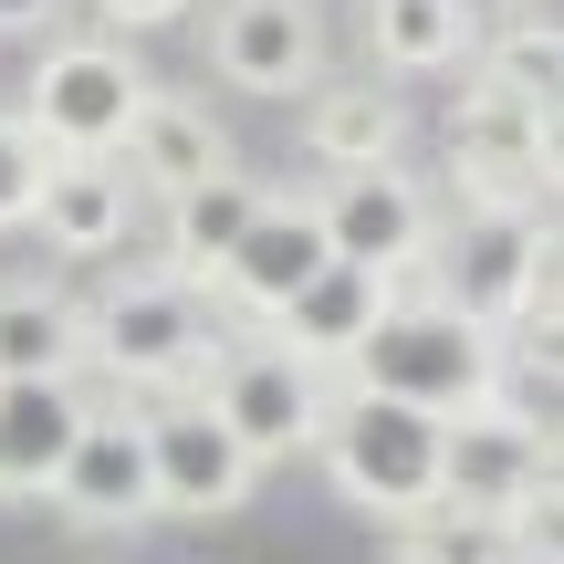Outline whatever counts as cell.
Here are the masks:
<instances>
[{"instance_id": "1", "label": "cell", "mask_w": 564, "mask_h": 564, "mask_svg": "<svg viewBox=\"0 0 564 564\" xmlns=\"http://www.w3.org/2000/svg\"><path fill=\"white\" fill-rule=\"evenodd\" d=\"M408 282L554 366V209H440Z\"/></svg>"}, {"instance_id": "2", "label": "cell", "mask_w": 564, "mask_h": 564, "mask_svg": "<svg viewBox=\"0 0 564 564\" xmlns=\"http://www.w3.org/2000/svg\"><path fill=\"white\" fill-rule=\"evenodd\" d=\"M335 377L366 387V398H398V408H429V419H460V408H481V398H502V387H512V345L491 335V324L449 314L440 293L398 282V303L356 335V356H345Z\"/></svg>"}, {"instance_id": "3", "label": "cell", "mask_w": 564, "mask_h": 564, "mask_svg": "<svg viewBox=\"0 0 564 564\" xmlns=\"http://www.w3.org/2000/svg\"><path fill=\"white\" fill-rule=\"evenodd\" d=\"M74 335H84V366H105L116 387L178 398V387H199L220 324H209V293H199L188 272H167V262H116L95 293L74 303Z\"/></svg>"}, {"instance_id": "4", "label": "cell", "mask_w": 564, "mask_h": 564, "mask_svg": "<svg viewBox=\"0 0 564 564\" xmlns=\"http://www.w3.org/2000/svg\"><path fill=\"white\" fill-rule=\"evenodd\" d=\"M188 398H199L209 419H220L230 440H241L251 460L272 470V460H293V449H314L324 408H335V366L293 356L282 335H220Z\"/></svg>"}, {"instance_id": "5", "label": "cell", "mask_w": 564, "mask_h": 564, "mask_svg": "<svg viewBox=\"0 0 564 564\" xmlns=\"http://www.w3.org/2000/svg\"><path fill=\"white\" fill-rule=\"evenodd\" d=\"M314 460H324V481L356 512H377V523L440 502V419H429V408L335 387V408H324V429H314Z\"/></svg>"}, {"instance_id": "6", "label": "cell", "mask_w": 564, "mask_h": 564, "mask_svg": "<svg viewBox=\"0 0 564 564\" xmlns=\"http://www.w3.org/2000/svg\"><path fill=\"white\" fill-rule=\"evenodd\" d=\"M147 84L158 74L116 32H53L32 84H21V126L42 137V158H116V137H126Z\"/></svg>"}, {"instance_id": "7", "label": "cell", "mask_w": 564, "mask_h": 564, "mask_svg": "<svg viewBox=\"0 0 564 564\" xmlns=\"http://www.w3.org/2000/svg\"><path fill=\"white\" fill-rule=\"evenodd\" d=\"M440 147H449V178H460L470 209H554V105L491 95L470 74V95L449 105Z\"/></svg>"}, {"instance_id": "8", "label": "cell", "mask_w": 564, "mask_h": 564, "mask_svg": "<svg viewBox=\"0 0 564 564\" xmlns=\"http://www.w3.org/2000/svg\"><path fill=\"white\" fill-rule=\"evenodd\" d=\"M314 199V230L335 262H377V272H419L429 230H440V199H429V178L408 158H377V167H335L324 188H303Z\"/></svg>"}, {"instance_id": "9", "label": "cell", "mask_w": 564, "mask_h": 564, "mask_svg": "<svg viewBox=\"0 0 564 564\" xmlns=\"http://www.w3.org/2000/svg\"><path fill=\"white\" fill-rule=\"evenodd\" d=\"M554 481V429L533 419L523 398H481V408H460V419H440V502H460V512H512L523 491H544Z\"/></svg>"}, {"instance_id": "10", "label": "cell", "mask_w": 564, "mask_h": 564, "mask_svg": "<svg viewBox=\"0 0 564 564\" xmlns=\"http://www.w3.org/2000/svg\"><path fill=\"white\" fill-rule=\"evenodd\" d=\"M137 419H147V470H158V523H220V512L251 502L262 460H251L188 387L158 398V408H137Z\"/></svg>"}, {"instance_id": "11", "label": "cell", "mask_w": 564, "mask_h": 564, "mask_svg": "<svg viewBox=\"0 0 564 564\" xmlns=\"http://www.w3.org/2000/svg\"><path fill=\"white\" fill-rule=\"evenodd\" d=\"M42 502L84 533H137L158 523V470H147V419L137 408H84L63 470L42 481Z\"/></svg>"}, {"instance_id": "12", "label": "cell", "mask_w": 564, "mask_h": 564, "mask_svg": "<svg viewBox=\"0 0 564 564\" xmlns=\"http://www.w3.org/2000/svg\"><path fill=\"white\" fill-rule=\"evenodd\" d=\"M209 74L293 105L324 74V0H209Z\"/></svg>"}, {"instance_id": "13", "label": "cell", "mask_w": 564, "mask_h": 564, "mask_svg": "<svg viewBox=\"0 0 564 564\" xmlns=\"http://www.w3.org/2000/svg\"><path fill=\"white\" fill-rule=\"evenodd\" d=\"M116 167L137 178V199H178V188L220 178V167H241V158H230V126L209 116L199 95H178V84H147L137 116H126V137H116Z\"/></svg>"}, {"instance_id": "14", "label": "cell", "mask_w": 564, "mask_h": 564, "mask_svg": "<svg viewBox=\"0 0 564 564\" xmlns=\"http://www.w3.org/2000/svg\"><path fill=\"white\" fill-rule=\"evenodd\" d=\"M324 262H335V251H324V230H314V199H303V188L282 199V188H272V199L251 209L241 251H230V262L209 272V293H220L230 314L272 324V314H282V303H293V293H303V282H314Z\"/></svg>"}, {"instance_id": "15", "label": "cell", "mask_w": 564, "mask_h": 564, "mask_svg": "<svg viewBox=\"0 0 564 564\" xmlns=\"http://www.w3.org/2000/svg\"><path fill=\"white\" fill-rule=\"evenodd\" d=\"M137 178H126L116 158H42V188H32V220L42 251H63V262H105V251L137 241Z\"/></svg>"}, {"instance_id": "16", "label": "cell", "mask_w": 564, "mask_h": 564, "mask_svg": "<svg viewBox=\"0 0 564 564\" xmlns=\"http://www.w3.org/2000/svg\"><path fill=\"white\" fill-rule=\"evenodd\" d=\"M293 147L335 178V167H377L408 147V105L387 74H314L303 84V116H293Z\"/></svg>"}, {"instance_id": "17", "label": "cell", "mask_w": 564, "mask_h": 564, "mask_svg": "<svg viewBox=\"0 0 564 564\" xmlns=\"http://www.w3.org/2000/svg\"><path fill=\"white\" fill-rule=\"evenodd\" d=\"M387 303H398V272H377V262H324V272L262 324V335H282L293 356H314V366H345V356H356V335L387 314Z\"/></svg>"}, {"instance_id": "18", "label": "cell", "mask_w": 564, "mask_h": 564, "mask_svg": "<svg viewBox=\"0 0 564 564\" xmlns=\"http://www.w3.org/2000/svg\"><path fill=\"white\" fill-rule=\"evenodd\" d=\"M470 42H481L470 0H366V74H387V84L460 74Z\"/></svg>"}, {"instance_id": "19", "label": "cell", "mask_w": 564, "mask_h": 564, "mask_svg": "<svg viewBox=\"0 0 564 564\" xmlns=\"http://www.w3.org/2000/svg\"><path fill=\"white\" fill-rule=\"evenodd\" d=\"M84 387L74 377H0V491H32L42 502V481L63 470V449H74V429H84Z\"/></svg>"}, {"instance_id": "20", "label": "cell", "mask_w": 564, "mask_h": 564, "mask_svg": "<svg viewBox=\"0 0 564 564\" xmlns=\"http://www.w3.org/2000/svg\"><path fill=\"white\" fill-rule=\"evenodd\" d=\"M272 188L262 178H241V167H220V178H199V188H178V199H158L167 209V272H188L209 293V272L241 251V230H251V209H262Z\"/></svg>"}, {"instance_id": "21", "label": "cell", "mask_w": 564, "mask_h": 564, "mask_svg": "<svg viewBox=\"0 0 564 564\" xmlns=\"http://www.w3.org/2000/svg\"><path fill=\"white\" fill-rule=\"evenodd\" d=\"M84 335H74V293L42 272H0V377H74Z\"/></svg>"}, {"instance_id": "22", "label": "cell", "mask_w": 564, "mask_h": 564, "mask_svg": "<svg viewBox=\"0 0 564 564\" xmlns=\"http://www.w3.org/2000/svg\"><path fill=\"white\" fill-rule=\"evenodd\" d=\"M470 74L491 95H523V105H554V74H564V42H554V11H502L481 21L470 42Z\"/></svg>"}, {"instance_id": "23", "label": "cell", "mask_w": 564, "mask_h": 564, "mask_svg": "<svg viewBox=\"0 0 564 564\" xmlns=\"http://www.w3.org/2000/svg\"><path fill=\"white\" fill-rule=\"evenodd\" d=\"M387 544H398V564H512L502 512H460V502L398 512V523H387Z\"/></svg>"}, {"instance_id": "24", "label": "cell", "mask_w": 564, "mask_h": 564, "mask_svg": "<svg viewBox=\"0 0 564 564\" xmlns=\"http://www.w3.org/2000/svg\"><path fill=\"white\" fill-rule=\"evenodd\" d=\"M32 188H42V137L21 116H0V230L32 220Z\"/></svg>"}, {"instance_id": "25", "label": "cell", "mask_w": 564, "mask_h": 564, "mask_svg": "<svg viewBox=\"0 0 564 564\" xmlns=\"http://www.w3.org/2000/svg\"><path fill=\"white\" fill-rule=\"evenodd\" d=\"M188 11H199V0H95V21H105L116 42H137V32H167V21H188Z\"/></svg>"}, {"instance_id": "26", "label": "cell", "mask_w": 564, "mask_h": 564, "mask_svg": "<svg viewBox=\"0 0 564 564\" xmlns=\"http://www.w3.org/2000/svg\"><path fill=\"white\" fill-rule=\"evenodd\" d=\"M74 0H0V42H53Z\"/></svg>"}]
</instances>
